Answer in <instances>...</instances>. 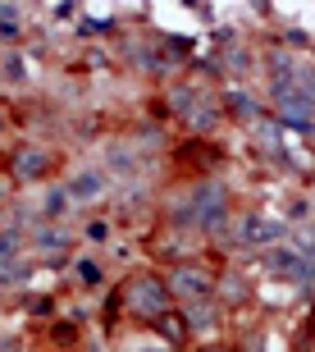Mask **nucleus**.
<instances>
[{
  "label": "nucleus",
  "instance_id": "obj_1",
  "mask_svg": "<svg viewBox=\"0 0 315 352\" xmlns=\"http://www.w3.org/2000/svg\"><path fill=\"white\" fill-rule=\"evenodd\" d=\"M128 302H132L137 316H165V307H170V284H165V279H151V274L128 279Z\"/></svg>",
  "mask_w": 315,
  "mask_h": 352
},
{
  "label": "nucleus",
  "instance_id": "obj_2",
  "mask_svg": "<svg viewBox=\"0 0 315 352\" xmlns=\"http://www.w3.org/2000/svg\"><path fill=\"white\" fill-rule=\"evenodd\" d=\"M170 284V293L174 298H187V302H197V298H206V288H210V274L201 270V265H178V270L165 279Z\"/></svg>",
  "mask_w": 315,
  "mask_h": 352
},
{
  "label": "nucleus",
  "instance_id": "obj_3",
  "mask_svg": "<svg viewBox=\"0 0 315 352\" xmlns=\"http://www.w3.org/2000/svg\"><path fill=\"white\" fill-rule=\"evenodd\" d=\"M105 192V174L101 170H82L69 179V197H78V201H92V197Z\"/></svg>",
  "mask_w": 315,
  "mask_h": 352
},
{
  "label": "nucleus",
  "instance_id": "obj_4",
  "mask_svg": "<svg viewBox=\"0 0 315 352\" xmlns=\"http://www.w3.org/2000/svg\"><path fill=\"white\" fill-rule=\"evenodd\" d=\"M46 165H51V151H23V156H19V179H41V174H46Z\"/></svg>",
  "mask_w": 315,
  "mask_h": 352
},
{
  "label": "nucleus",
  "instance_id": "obj_5",
  "mask_svg": "<svg viewBox=\"0 0 315 352\" xmlns=\"http://www.w3.org/2000/svg\"><path fill=\"white\" fill-rule=\"evenodd\" d=\"M275 234H279V229H275V224H265L261 215H247V220H242V238H247V243H270Z\"/></svg>",
  "mask_w": 315,
  "mask_h": 352
},
{
  "label": "nucleus",
  "instance_id": "obj_6",
  "mask_svg": "<svg viewBox=\"0 0 315 352\" xmlns=\"http://www.w3.org/2000/svg\"><path fill=\"white\" fill-rule=\"evenodd\" d=\"M41 210H46L51 220H55V215H65V210H69V188H51V192H46V206H41Z\"/></svg>",
  "mask_w": 315,
  "mask_h": 352
},
{
  "label": "nucleus",
  "instance_id": "obj_7",
  "mask_svg": "<svg viewBox=\"0 0 315 352\" xmlns=\"http://www.w3.org/2000/svg\"><path fill=\"white\" fill-rule=\"evenodd\" d=\"M14 252H19V234L14 229H0V265L14 261Z\"/></svg>",
  "mask_w": 315,
  "mask_h": 352
},
{
  "label": "nucleus",
  "instance_id": "obj_8",
  "mask_svg": "<svg viewBox=\"0 0 315 352\" xmlns=\"http://www.w3.org/2000/svg\"><path fill=\"white\" fill-rule=\"evenodd\" d=\"M78 279H82V284H101V265H92V261H78Z\"/></svg>",
  "mask_w": 315,
  "mask_h": 352
},
{
  "label": "nucleus",
  "instance_id": "obj_9",
  "mask_svg": "<svg viewBox=\"0 0 315 352\" xmlns=\"http://www.w3.org/2000/svg\"><path fill=\"white\" fill-rule=\"evenodd\" d=\"M65 243H69L65 234H55V229H41V248H46V252H55V248H65Z\"/></svg>",
  "mask_w": 315,
  "mask_h": 352
},
{
  "label": "nucleus",
  "instance_id": "obj_10",
  "mask_svg": "<svg viewBox=\"0 0 315 352\" xmlns=\"http://www.w3.org/2000/svg\"><path fill=\"white\" fill-rule=\"evenodd\" d=\"M187 325H210V307H201V302H192V316H187Z\"/></svg>",
  "mask_w": 315,
  "mask_h": 352
},
{
  "label": "nucleus",
  "instance_id": "obj_11",
  "mask_svg": "<svg viewBox=\"0 0 315 352\" xmlns=\"http://www.w3.org/2000/svg\"><path fill=\"white\" fill-rule=\"evenodd\" d=\"M297 252H302V256H315V234H311V229L297 234Z\"/></svg>",
  "mask_w": 315,
  "mask_h": 352
},
{
  "label": "nucleus",
  "instance_id": "obj_12",
  "mask_svg": "<svg viewBox=\"0 0 315 352\" xmlns=\"http://www.w3.org/2000/svg\"><path fill=\"white\" fill-rule=\"evenodd\" d=\"M92 352H101V348H92Z\"/></svg>",
  "mask_w": 315,
  "mask_h": 352
}]
</instances>
